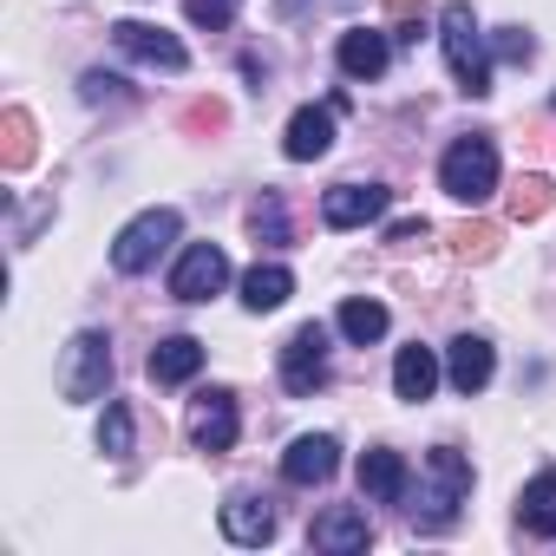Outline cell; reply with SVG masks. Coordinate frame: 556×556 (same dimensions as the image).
Instances as JSON below:
<instances>
[{"label": "cell", "mask_w": 556, "mask_h": 556, "mask_svg": "<svg viewBox=\"0 0 556 556\" xmlns=\"http://www.w3.org/2000/svg\"><path fill=\"white\" fill-rule=\"evenodd\" d=\"M190 21L216 34V27H229V21H236V0H190Z\"/></svg>", "instance_id": "31"}, {"label": "cell", "mask_w": 556, "mask_h": 556, "mask_svg": "<svg viewBox=\"0 0 556 556\" xmlns=\"http://www.w3.org/2000/svg\"><path fill=\"white\" fill-rule=\"evenodd\" d=\"M190 439H197V452H210V458L236 445V393H229V387H210V393L190 400Z\"/></svg>", "instance_id": "8"}, {"label": "cell", "mask_w": 556, "mask_h": 556, "mask_svg": "<svg viewBox=\"0 0 556 556\" xmlns=\"http://www.w3.org/2000/svg\"><path fill=\"white\" fill-rule=\"evenodd\" d=\"M295 295V275L282 268V262H255L249 275H242V308L249 315H268V308H282Z\"/></svg>", "instance_id": "17"}, {"label": "cell", "mask_w": 556, "mask_h": 556, "mask_svg": "<svg viewBox=\"0 0 556 556\" xmlns=\"http://www.w3.org/2000/svg\"><path fill=\"white\" fill-rule=\"evenodd\" d=\"M86 99L99 105V99H118V79L112 73H86Z\"/></svg>", "instance_id": "32"}, {"label": "cell", "mask_w": 556, "mask_h": 556, "mask_svg": "<svg viewBox=\"0 0 556 556\" xmlns=\"http://www.w3.org/2000/svg\"><path fill=\"white\" fill-rule=\"evenodd\" d=\"M308 543H315V549H334V556H348V549H367V543H374V523H367V510H354V504H334V510H321V517H315Z\"/></svg>", "instance_id": "13"}, {"label": "cell", "mask_w": 556, "mask_h": 556, "mask_svg": "<svg viewBox=\"0 0 556 556\" xmlns=\"http://www.w3.org/2000/svg\"><path fill=\"white\" fill-rule=\"evenodd\" d=\"M112 387V341L105 334H73L66 361H60V393L66 400H99Z\"/></svg>", "instance_id": "5"}, {"label": "cell", "mask_w": 556, "mask_h": 556, "mask_svg": "<svg viewBox=\"0 0 556 556\" xmlns=\"http://www.w3.org/2000/svg\"><path fill=\"white\" fill-rule=\"evenodd\" d=\"M504 210H510V223H536V216L549 210V177H543V170L517 177V184L504 190Z\"/></svg>", "instance_id": "23"}, {"label": "cell", "mask_w": 556, "mask_h": 556, "mask_svg": "<svg viewBox=\"0 0 556 556\" xmlns=\"http://www.w3.org/2000/svg\"><path fill=\"white\" fill-rule=\"evenodd\" d=\"M170 242H177V210H144V216H131V223L118 229L112 268H118V275H144Z\"/></svg>", "instance_id": "4"}, {"label": "cell", "mask_w": 556, "mask_h": 556, "mask_svg": "<svg viewBox=\"0 0 556 556\" xmlns=\"http://www.w3.org/2000/svg\"><path fill=\"white\" fill-rule=\"evenodd\" d=\"M112 40H118V53H131V60H144V66L184 73V40H177V34H164V27H144V21H118V27H112Z\"/></svg>", "instance_id": "9"}, {"label": "cell", "mask_w": 556, "mask_h": 556, "mask_svg": "<svg viewBox=\"0 0 556 556\" xmlns=\"http://www.w3.org/2000/svg\"><path fill=\"white\" fill-rule=\"evenodd\" d=\"M341 334H348L354 348H374V341L387 334V308H380V302H361V295L341 302Z\"/></svg>", "instance_id": "24"}, {"label": "cell", "mask_w": 556, "mask_h": 556, "mask_svg": "<svg viewBox=\"0 0 556 556\" xmlns=\"http://www.w3.org/2000/svg\"><path fill=\"white\" fill-rule=\"evenodd\" d=\"M197 367H203V341H190V334H170L164 348H151V380L157 387H184Z\"/></svg>", "instance_id": "20"}, {"label": "cell", "mask_w": 556, "mask_h": 556, "mask_svg": "<svg viewBox=\"0 0 556 556\" xmlns=\"http://www.w3.org/2000/svg\"><path fill=\"white\" fill-rule=\"evenodd\" d=\"M328 144H334V105H302V112L289 118L282 151H289L295 164H315V157H328Z\"/></svg>", "instance_id": "14"}, {"label": "cell", "mask_w": 556, "mask_h": 556, "mask_svg": "<svg viewBox=\"0 0 556 556\" xmlns=\"http://www.w3.org/2000/svg\"><path fill=\"white\" fill-rule=\"evenodd\" d=\"M229 125V112H223V99H197L190 112H184V131H223Z\"/></svg>", "instance_id": "30"}, {"label": "cell", "mask_w": 556, "mask_h": 556, "mask_svg": "<svg viewBox=\"0 0 556 556\" xmlns=\"http://www.w3.org/2000/svg\"><path fill=\"white\" fill-rule=\"evenodd\" d=\"M334 465H341V445H334L328 432H302V439L282 452V478H289V484H328Z\"/></svg>", "instance_id": "11"}, {"label": "cell", "mask_w": 556, "mask_h": 556, "mask_svg": "<svg viewBox=\"0 0 556 556\" xmlns=\"http://www.w3.org/2000/svg\"><path fill=\"white\" fill-rule=\"evenodd\" d=\"M432 387H439V354L432 348H400V361H393V393L400 400H432Z\"/></svg>", "instance_id": "19"}, {"label": "cell", "mask_w": 556, "mask_h": 556, "mask_svg": "<svg viewBox=\"0 0 556 556\" xmlns=\"http://www.w3.org/2000/svg\"><path fill=\"white\" fill-rule=\"evenodd\" d=\"M321 216H328V229H361V223L387 216V190L380 184H334L321 197Z\"/></svg>", "instance_id": "10"}, {"label": "cell", "mask_w": 556, "mask_h": 556, "mask_svg": "<svg viewBox=\"0 0 556 556\" xmlns=\"http://www.w3.org/2000/svg\"><path fill=\"white\" fill-rule=\"evenodd\" d=\"M321 380H328V328L308 321V328H295L282 341V387L289 393H315Z\"/></svg>", "instance_id": "6"}, {"label": "cell", "mask_w": 556, "mask_h": 556, "mask_svg": "<svg viewBox=\"0 0 556 556\" xmlns=\"http://www.w3.org/2000/svg\"><path fill=\"white\" fill-rule=\"evenodd\" d=\"M0 164H8V170H27L34 164V118L21 105L0 112Z\"/></svg>", "instance_id": "22"}, {"label": "cell", "mask_w": 556, "mask_h": 556, "mask_svg": "<svg viewBox=\"0 0 556 556\" xmlns=\"http://www.w3.org/2000/svg\"><path fill=\"white\" fill-rule=\"evenodd\" d=\"M439 184H445V197H458V203H484L491 190H497V144L491 138H458L452 151H445V164H439Z\"/></svg>", "instance_id": "3"}, {"label": "cell", "mask_w": 556, "mask_h": 556, "mask_svg": "<svg viewBox=\"0 0 556 556\" xmlns=\"http://www.w3.org/2000/svg\"><path fill=\"white\" fill-rule=\"evenodd\" d=\"M387 242H426V216H419V223H393Z\"/></svg>", "instance_id": "33"}, {"label": "cell", "mask_w": 556, "mask_h": 556, "mask_svg": "<svg viewBox=\"0 0 556 556\" xmlns=\"http://www.w3.org/2000/svg\"><path fill=\"white\" fill-rule=\"evenodd\" d=\"M387 60H393L387 34H367V27L341 34V73H348V79H380V73H387Z\"/></svg>", "instance_id": "18"}, {"label": "cell", "mask_w": 556, "mask_h": 556, "mask_svg": "<svg viewBox=\"0 0 556 556\" xmlns=\"http://www.w3.org/2000/svg\"><path fill=\"white\" fill-rule=\"evenodd\" d=\"M387 14H393V40L400 47H419V34H426V0H387Z\"/></svg>", "instance_id": "27"}, {"label": "cell", "mask_w": 556, "mask_h": 556, "mask_svg": "<svg viewBox=\"0 0 556 556\" xmlns=\"http://www.w3.org/2000/svg\"><path fill=\"white\" fill-rule=\"evenodd\" d=\"M223 282H229V255H223L216 242H190L184 262L170 268V295H177V302H210Z\"/></svg>", "instance_id": "7"}, {"label": "cell", "mask_w": 556, "mask_h": 556, "mask_svg": "<svg viewBox=\"0 0 556 556\" xmlns=\"http://www.w3.org/2000/svg\"><path fill=\"white\" fill-rule=\"evenodd\" d=\"M361 491H367L374 504H400V497H406V458H400L393 445H374V452L361 458Z\"/></svg>", "instance_id": "16"}, {"label": "cell", "mask_w": 556, "mask_h": 556, "mask_svg": "<svg viewBox=\"0 0 556 556\" xmlns=\"http://www.w3.org/2000/svg\"><path fill=\"white\" fill-rule=\"evenodd\" d=\"M223 536H229V543H268V536H275V510H268V497L236 491V497L223 504Z\"/></svg>", "instance_id": "15"}, {"label": "cell", "mask_w": 556, "mask_h": 556, "mask_svg": "<svg viewBox=\"0 0 556 556\" xmlns=\"http://www.w3.org/2000/svg\"><path fill=\"white\" fill-rule=\"evenodd\" d=\"M439 40H445V66L458 79V92L484 99L491 92V53H484V34H478V21H471L465 0H452V8L439 14Z\"/></svg>", "instance_id": "2"}, {"label": "cell", "mask_w": 556, "mask_h": 556, "mask_svg": "<svg viewBox=\"0 0 556 556\" xmlns=\"http://www.w3.org/2000/svg\"><path fill=\"white\" fill-rule=\"evenodd\" d=\"M452 255L458 262H491L497 255V223H458L452 229Z\"/></svg>", "instance_id": "25"}, {"label": "cell", "mask_w": 556, "mask_h": 556, "mask_svg": "<svg viewBox=\"0 0 556 556\" xmlns=\"http://www.w3.org/2000/svg\"><path fill=\"white\" fill-rule=\"evenodd\" d=\"M99 445H105L112 458L131 452V413H125V406H105V419H99Z\"/></svg>", "instance_id": "28"}, {"label": "cell", "mask_w": 556, "mask_h": 556, "mask_svg": "<svg viewBox=\"0 0 556 556\" xmlns=\"http://www.w3.org/2000/svg\"><path fill=\"white\" fill-rule=\"evenodd\" d=\"M465 497H471V458H465L458 445H432V452H426V484H419V504H413L419 530L458 523Z\"/></svg>", "instance_id": "1"}, {"label": "cell", "mask_w": 556, "mask_h": 556, "mask_svg": "<svg viewBox=\"0 0 556 556\" xmlns=\"http://www.w3.org/2000/svg\"><path fill=\"white\" fill-rule=\"evenodd\" d=\"M491 367H497V354H491L484 334H458V341L445 348V380H452L458 393H484V387H491Z\"/></svg>", "instance_id": "12"}, {"label": "cell", "mask_w": 556, "mask_h": 556, "mask_svg": "<svg viewBox=\"0 0 556 556\" xmlns=\"http://www.w3.org/2000/svg\"><path fill=\"white\" fill-rule=\"evenodd\" d=\"M249 229H255V242H289V210H282V197H275V190L249 210Z\"/></svg>", "instance_id": "26"}, {"label": "cell", "mask_w": 556, "mask_h": 556, "mask_svg": "<svg viewBox=\"0 0 556 556\" xmlns=\"http://www.w3.org/2000/svg\"><path fill=\"white\" fill-rule=\"evenodd\" d=\"M491 53H497V60H510V66H530V53H536V40H530L523 27H497V40H491Z\"/></svg>", "instance_id": "29"}, {"label": "cell", "mask_w": 556, "mask_h": 556, "mask_svg": "<svg viewBox=\"0 0 556 556\" xmlns=\"http://www.w3.org/2000/svg\"><path fill=\"white\" fill-rule=\"evenodd\" d=\"M517 523H523L530 536H556V471H543V478L523 484V497H517Z\"/></svg>", "instance_id": "21"}]
</instances>
